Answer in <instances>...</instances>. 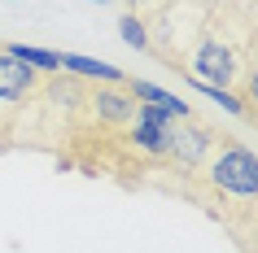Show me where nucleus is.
<instances>
[{"label":"nucleus","instance_id":"nucleus-1","mask_svg":"<svg viewBox=\"0 0 258 253\" xmlns=\"http://www.w3.org/2000/svg\"><path fill=\"white\" fill-rule=\"evenodd\" d=\"M188 197L202 201L215 223H223L241 253H258V153L249 144L219 131Z\"/></svg>","mask_w":258,"mask_h":253},{"label":"nucleus","instance_id":"nucleus-2","mask_svg":"<svg viewBox=\"0 0 258 253\" xmlns=\"http://www.w3.org/2000/svg\"><path fill=\"white\" fill-rule=\"evenodd\" d=\"M245 44L249 40H232V31H223V22H202L197 40L188 44V53L179 57V74L188 83H210V88H241V70H245Z\"/></svg>","mask_w":258,"mask_h":253},{"label":"nucleus","instance_id":"nucleus-3","mask_svg":"<svg viewBox=\"0 0 258 253\" xmlns=\"http://www.w3.org/2000/svg\"><path fill=\"white\" fill-rule=\"evenodd\" d=\"M61 74H75L83 83H127L118 66H109V61H92V57H79V53H61Z\"/></svg>","mask_w":258,"mask_h":253},{"label":"nucleus","instance_id":"nucleus-4","mask_svg":"<svg viewBox=\"0 0 258 253\" xmlns=\"http://www.w3.org/2000/svg\"><path fill=\"white\" fill-rule=\"evenodd\" d=\"M127 92L136 96V101H149V105H162L171 118H192V105L184 101V96L166 92V88H158V83H145V79H127Z\"/></svg>","mask_w":258,"mask_h":253},{"label":"nucleus","instance_id":"nucleus-5","mask_svg":"<svg viewBox=\"0 0 258 253\" xmlns=\"http://www.w3.org/2000/svg\"><path fill=\"white\" fill-rule=\"evenodd\" d=\"M241 101H245V109H249V122H258V35H249V44H245Z\"/></svg>","mask_w":258,"mask_h":253},{"label":"nucleus","instance_id":"nucleus-6","mask_svg":"<svg viewBox=\"0 0 258 253\" xmlns=\"http://www.w3.org/2000/svg\"><path fill=\"white\" fill-rule=\"evenodd\" d=\"M5 53H14L18 61H27V66L44 70V74H57L61 70V53H53V48H35V44H0Z\"/></svg>","mask_w":258,"mask_h":253},{"label":"nucleus","instance_id":"nucleus-7","mask_svg":"<svg viewBox=\"0 0 258 253\" xmlns=\"http://www.w3.org/2000/svg\"><path fill=\"white\" fill-rule=\"evenodd\" d=\"M118 35H122L127 44H132L136 53H153V40H149V22H145L140 14H122V18H118Z\"/></svg>","mask_w":258,"mask_h":253},{"label":"nucleus","instance_id":"nucleus-8","mask_svg":"<svg viewBox=\"0 0 258 253\" xmlns=\"http://www.w3.org/2000/svg\"><path fill=\"white\" fill-rule=\"evenodd\" d=\"M127 5H132V9H136V5H149V0H127Z\"/></svg>","mask_w":258,"mask_h":253},{"label":"nucleus","instance_id":"nucleus-9","mask_svg":"<svg viewBox=\"0 0 258 253\" xmlns=\"http://www.w3.org/2000/svg\"><path fill=\"white\" fill-rule=\"evenodd\" d=\"M88 5H109V0H88Z\"/></svg>","mask_w":258,"mask_h":253},{"label":"nucleus","instance_id":"nucleus-10","mask_svg":"<svg viewBox=\"0 0 258 253\" xmlns=\"http://www.w3.org/2000/svg\"><path fill=\"white\" fill-rule=\"evenodd\" d=\"M254 127H258V122H254Z\"/></svg>","mask_w":258,"mask_h":253}]
</instances>
